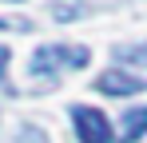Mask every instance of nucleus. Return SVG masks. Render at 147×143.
<instances>
[{
  "label": "nucleus",
  "mask_w": 147,
  "mask_h": 143,
  "mask_svg": "<svg viewBox=\"0 0 147 143\" xmlns=\"http://www.w3.org/2000/svg\"><path fill=\"white\" fill-rule=\"evenodd\" d=\"M88 60H92V52L84 44H48V48H36L32 72L44 76V72H56V68H84Z\"/></svg>",
  "instance_id": "nucleus-1"
},
{
  "label": "nucleus",
  "mask_w": 147,
  "mask_h": 143,
  "mask_svg": "<svg viewBox=\"0 0 147 143\" xmlns=\"http://www.w3.org/2000/svg\"><path fill=\"white\" fill-rule=\"evenodd\" d=\"M72 123H76L80 143H111V123H107V115L96 111V107H88V103L72 107Z\"/></svg>",
  "instance_id": "nucleus-2"
},
{
  "label": "nucleus",
  "mask_w": 147,
  "mask_h": 143,
  "mask_svg": "<svg viewBox=\"0 0 147 143\" xmlns=\"http://www.w3.org/2000/svg\"><path fill=\"white\" fill-rule=\"evenodd\" d=\"M96 88H99L103 95H139V92L147 88V84L139 80V76H135V72L111 68V72H103V76L96 80Z\"/></svg>",
  "instance_id": "nucleus-3"
},
{
  "label": "nucleus",
  "mask_w": 147,
  "mask_h": 143,
  "mask_svg": "<svg viewBox=\"0 0 147 143\" xmlns=\"http://www.w3.org/2000/svg\"><path fill=\"white\" fill-rule=\"evenodd\" d=\"M139 135H147V107H131L119 123V143H135Z\"/></svg>",
  "instance_id": "nucleus-4"
},
{
  "label": "nucleus",
  "mask_w": 147,
  "mask_h": 143,
  "mask_svg": "<svg viewBox=\"0 0 147 143\" xmlns=\"http://www.w3.org/2000/svg\"><path fill=\"white\" fill-rule=\"evenodd\" d=\"M115 56H119V60H135V64H143V68H147V44H119V48H115Z\"/></svg>",
  "instance_id": "nucleus-5"
},
{
  "label": "nucleus",
  "mask_w": 147,
  "mask_h": 143,
  "mask_svg": "<svg viewBox=\"0 0 147 143\" xmlns=\"http://www.w3.org/2000/svg\"><path fill=\"white\" fill-rule=\"evenodd\" d=\"M8 56H12V52H8V48L0 44V76H4V68H8Z\"/></svg>",
  "instance_id": "nucleus-6"
},
{
  "label": "nucleus",
  "mask_w": 147,
  "mask_h": 143,
  "mask_svg": "<svg viewBox=\"0 0 147 143\" xmlns=\"http://www.w3.org/2000/svg\"><path fill=\"white\" fill-rule=\"evenodd\" d=\"M0 28H8V24H4V20H0Z\"/></svg>",
  "instance_id": "nucleus-7"
}]
</instances>
